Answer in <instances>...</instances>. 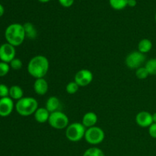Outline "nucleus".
Wrapping results in <instances>:
<instances>
[{
	"label": "nucleus",
	"mask_w": 156,
	"mask_h": 156,
	"mask_svg": "<svg viewBox=\"0 0 156 156\" xmlns=\"http://www.w3.org/2000/svg\"><path fill=\"white\" fill-rule=\"evenodd\" d=\"M146 62V56L140 51H133L126 56L125 64L130 69H137Z\"/></svg>",
	"instance_id": "0eeeda50"
},
{
	"label": "nucleus",
	"mask_w": 156,
	"mask_h": 156,
	"mask_svg": "<svg viewBox=\"0 0 156 156\" xmlns=\"http://www.w3.org/2000/svg\"><path fill=\"white\" fill-rule=\"evenodd\" d=\"M84 138L88 144L92 145V146L99 145L105 140V131L101 128L97 126L88 128L85 131Z\"/></svg>",
	"instance_id": "423d86ee"
},
{
	"label": "nucleus",
	"mask_w": 156,
	"mask_h": 156,
	"mask_svg": "<svg viewBox=\"0 0 156 156\" xmlns=\"http://www.w3.org/2000/svg\"><path fill=\"white\" fill-rule=\"evenodd\" d=\"M48 123L53 129H66L67 126L69 125V120L68 116L65 113L58 111L50 113Z\"/></svg>",
	"instance_id": "39448f33"
},
{
	"label": "nucleus",
	"mask_w": 156,
	"mask_h": 156,
	"mask_svg": "<svg viewBox=\"0 0 156 156\" xmlns=\"http://www.w3.org/2000/svg\"><path fill=\"white\" fill-rule=\"evenodd\" d=\"M149 134L152 138L156 139V123H153L149 127Z\"/></svg>",
	"instance_id": "cd10ccee"
},
{
	"label": "nucleus",
	"mask_w": 156,
	"mask_h": 156,
	"mask_svg": "<svg viewBox=\"0 0 156 156\" xmlns=\"http://www.w3.org/2000/svg\"><path fill=\"white\" fill-rule=\"evenodd\" d=\"M82 156H105V155L101 149L95 147V146H93V147L86 149Z\"/></svg>",
	"instance_id": "aec40b11"
},
{
	"label": "nucleus",
	"mask_w": 156,
	"mask_h": 156,
	"mask_svg": "<svg viewBox=\"0 0 156 156\" xmlns=\"http://www.w3.org/2000/svg\"><path fill=\"white\" fill-rule=\"evenodd\" d=\"M75 0H58L59 4L64 8H69L74 4Z\"/></svg>",
	"instance_id": "bb28decb"
},
{
	"label": "nucleus",
	"mask_w": 156,
	"mask_h": 156,
	"mask_svg": "<svg viewBox=\"0 0 156 156\" xmlns=\"http://www.w3.org/2000/svg\"><path fill=\"white\" fill-rule=\"evenodd\" d=\"M60 101L56 96H50L46 102L45 108L50 113L55 112V111H59L60 108Z\"/></svg>",
	"instance_id": "2eb2a0df"
},
{
	"label": "nucleus",
	"mask_w": 156,
	"mask_h": 156,
	"mask_svg": "<svg viewBox=\"0 0 156 156\" xmlns=\"http://www.w3.org/2000/svg\"><path fill=\"white\" fill-rule=\"evenodd\" d=\"M136 0H128L127 6L129 7H135L136 5Z\"/></svg>",
	"instance_id": "c85d7f7f"
},
{
	"label": "nucleus",
	"mask_w": 156,
	"mask_h": 156,
	"mask_svg": "<svg viewBox=\"0 0 156 156\" xmlns=\"http://www.w3.org/2000/svg\"><path fill=\"white\" fill-rule=\"evenodd\" d=\"M86 128L82 123L75 122L69 125L66 129V137L67 140L73 143L81 141L85 137Z\"/></svg>",
	"instance_id": "20e7f679"
},
{
	"label": "nucleus",
	"mask_w": 156,
	"mask_h": 156,
	"mask_svg": "<svg viewBox=\"0 0 156 156\" xmlns=\"http://www.w3.org/2000/svg\"><path fill=\"white\" fill-rule=\"evenodd\" d=\"M49 89L47 81L44 78L35 79L34 82V91L38 95H45Z\"/></svg>",
	"instance_id": "f8f14e48"
},
{
	"label": "nucleus",
	"mask_w": 156,
	"mask_h": 156,
	"mask_svg": "<svg viewBox=\"0 0 156 156\" xmlns=\"http://www.w3.org/2000/svg\"><path fill=\"white\" fill-rule=\"evenodd\" d=\"M155 22H156V12H155Z\"/></svg>",
	"instance_id": "473e14b6"
},
{
	"label": "nucleus",
	"mask_w": 156,
	"mask_h": 156,
	"mask_svg": "<svg viewBox=\"0 0 156 156\" xmlns=\"http://www.w3.org/2000/svg\"><path fill=\"white\" fill-rule=\"evenodd\" d=\"M9 97L12 100H18L24 98V91L22 88L18 85H12L11 88H9Z\"/></svg>",
	"instance_id": "f3484780"
},
{
	"label": "nucleus",
	"mask_w": 156,
	"mask_h": 156,
	"mask_svg": "<svg viewBox=\"0 0 156 156\" xmlns=\"http://www.w3.org/2000/svg\"><path fill=\"white\" fill-rule=\"evenodd\" d=\"M16 50L14 46L9 43H5L0 46V60L2 62L10 63L12 60L15 58Z\"/></svg>",
	"instance_id": "1a4fd4ad"
},
{
	"label": "nucleus",
	"mask_w": 156,
	"mask_h": 156,
	"mask_svg": "<svg viewBox=\"0 0 156 156\" xmlns=\"http://www.w3.org/2000/svg\"><path fill=\"white\" fill-rule=\"evenodd\" d=\"M9 97V88L5 84H0V98Z\"/></svg>",
	"instance_id": "a878e982"
},
{
	"label": "nucleus",
	"mask_w": 156,
	"mask_h": 156,
	"mask_svg": "<svg viewBox=\"0 0 156 156\" xmlns=\"http://www.w3.org/2000/svg\"><path fill=\"white\" fill-rule=\"evenodd\" d=\"M74 79V81L79 87H86L92 82L94 76L92 72L90 71L89 69H83L76 73Z\"/></svg>",
	"instance_id": "6e6552de"
},
{
	"label": "nucleus",
	"mask_w": 156,
	"mask_h": 156,
	"mask_svg": "<svg viewBox=\"0 0 156 156\" xmlns=\"http://www.w3.org/2000/svg\"><path fill=\"white\" fill-rule=\"evenodd\" d=\"M152 120H153V123H156V112L152 114Z\"/></svg>",
	"instance_id": "7c9ffc66"
},
{
	"label": "nucleus",
	"mask_w": 156,
	"mask_h": 156,
	"mask_svg": "<svg viewBox=\"0 0 156 156\" xmlns=\"http://www.w3.org/2000/svg\"><path fill=\"white\" fill-rule=\"evenodd\" d=\"M15 108L21 117H29L37 110L38 101L33 97H24L16 102Z\"/></svg>",
	"instance_id": "7ed1b4c3"
},
{
	"label": "nucleus",
	"mask_w": 156,
	"mask_h": 156,
	"mask_svg": "<svg viewBox=\"0 0 156 156\" xmlns=\"http://www.w3.org/2000/svg\"><path fill=\"white\" fill-rule=\"evenodd\" d=\"M10 66L9 63L5 62H0V77L5 76L10 71Z\"/></svg>",
	"instance_id": "b1692460"
},
{
	"label": "nucleus",
	"mask_w": 156,
	"mask_h": 156,
	"mask_svg": "<svg viewBox=\"0 0 156 156\" xmlns=\"http://www.w3.org/2000/svg\"><path fill=\"white\" fill-rule=\"evenodd\" d=\"M5 13V9L3 7V5L2 4H0V18L4 15Z\"/></svg>",
	"instance_id": "c756f323"
},
{
	"label": "nucleus",
	"mask_w": 156,
	"mask_h": 156,
	"mask_svg": "<svg viewBox=\"0 0 156 156\" xmlns=\"http://www.w3.org/2000/svg\"><path fill=\"white\" fill-rule=\"evenodd\" d=\"M23 26H24L26 37L30 40H34L37 37V30L32 23L26 22L23 24Z\"/></svg>",
	"instance_id": "dca6fc26"
},
{
	"label": "nucleus",
	"mask_w": 156,
	"mask_h": 156,
	"mask_svg": "<svg viewBox=\"0 0 156 156\" xmlns=\"http://www.w3.org/2000/svg\"><path fill=\"white\" fill-rule=\"evenodd\" d=\"M79 89V86L75 81L69 82L66 85V92L69 94H76V93L78 92Z\"/></svg>",
	"instance_id": "5701e85b"
},
{
	"label": "nucleus",
	"mask_w": 156,
	"mask_h": 156,
	"mask_svg": "<svg viewBox=\"0 0 156 156\" xmlns=\"http://www.w3.org/2000/svg\"><path fill=\"white\" fill-rule=\"evenodd\" d=\"M145 67L147 69L149 75L155 76L156 75V58H152L146 61Z\"/></svg>",
	"instance_id": "412c9836"
},
{
	"label": "nucleus",
	"mask_w": 156,
	"mask_h": 156,
	"mask_svg": "<svg viewBox=\"0 0 156 156\" xmlns=\"http://www.w3.org/2000/svg\"><path fill=\"white\" fill-rule=\"evenodd\" d=\"M152 46L153 45H152V42L151 40L144 38L139 42L138 51L143 53V54H146V53L151 51V50L152 49Z\"/></svg>",
	"instance_id": "a211bd4d"
},
{
	"label": "nucleus",
	"mask_w": 156,
	"mask_h": 156,
	"mask_svg": "<svg viewBox=\"0 0 156 156\" xmlns=\"http://www.w3.org/2000/svg\"><path fill=\"white\" fill-rule=\"evenodd\" d=\"M128 0H109V4L113 9L123 10L127 6Z\"/></svg>",
	"instance_id": "6ab92c4d"
},
{
	"label": "nucleus",
	"mask_w": 156,
	"mask_h": 156,
	"mask_svg": "<svg viewBox=\"0 0 156 156\" xmlns=\"http://www.w3.org/2000/svg\"><path fill=\"white\" fill-rule=\"evenodd\" d=\"M98 115L94 112L90 111V112L85 113L83 115L82 119V123L86 129L94 126L97 123Z\"/></svg>",
	"instance_id": "ddd939ff"
},
{
	"label": "nucleus",
	"mask_w": 156,
	"mask_h": 156,
	"mask_svg": "<svg viewBox=\"0 0 156 156\" xmlns=\"http://www.w3.org/2000/svg\"><path fill=\"white\" fill-rule=\"evenodd\" d=\"M15 105L10 97L0 98V117H7L10 115L15 108Z\"/></svg>",
	"instance_id": "9d476101"
},
{
	"label": "nucleus",
	"mask_w": 156,
	"mask_h": 156,
	"mask_svg": "<svg viewBox=\"0 0 156 156\" xmlns=\"http://www.w3.org/2000/svg\"><path fill=\"white\" fill-rule=\"evenodd\" d=\"M50 113L49 112L46 108H38L35 111L34 117L35 120L39 123H45L48 122Z\"/></svg>",
	"instance_id": "4468645a"
},
{
	"label": "nucleus",
	"mask_w": 156,
	"mask_h": 156,
	"mask_svg": "<svg viewBox=\"0 0 156 156\" xmlns=\"http://www.w3.org/2000/svg\"><path fill=\"white\" fill-rule=\"evenodd\" d=\"M136 123L140 127L149 128L153 123L152 114L148 111H140L136 116Z\"/></svg>",
	"instance_id": "9b49d317"
},
{
	"label": "nucleus",
	"mask_w": 156,
	"mask_h": 156,
	"mask_svg": "<svg viewBox=\"0 0 156 156\" xmlns=\"http://www.w3.org/2000/svg\"><path fill=\"white\" fill-rule=\"evenodd\" d=\"M5 37L7 43L15 47L21 45L26 38L23 24L19 23L9 24L5 31Z\"/></svg>",
	"instance_id": "f03ea898"
},
{
	"label": "nucleus",
	"mask_w": 156,
	"mask_h": 156,
	"mask_svg": "<svg viewBox=\"0 0 156 156\" xmlns=\"http://www.w3.org/2000/svg\"><path fill=\"white\" fill-rule=\"evenodd\" d=\"M11 69L14 70H19L22 68V61L19 59V58H15L13 60H12L9 63Z\"/></svg>",
	"instance_id": "393cba45"
},
{
	"label": "nucleus",
	"mask_w": 156,
	"mask_h": 156,
	"mask_svg": "<svg viewBox=\"0 0 156 156\" xmlns=\"http://www.w3.org/2000/svg\"><path fill=\"white\" fill-rule=\"evenodd\" d=\"M149 76V73L145 66H141L136 69V76L137 79H140V80H144V79H147Z\"/></svg>",
	"instance_id": "4be33fe9"
},
{
	"label": "nucleus",
	"mask_w": 156,
	"mask_h": 156,
	"mask_svg": "<svg viewBox=\"0 0 156 156\" xmlns=\"http://www.w3.org/2000/svg\"><path fill=\"white\" fill-rule=\"evenodd\" d=\"M50 1V0H38V2H41V3H47V2H49Z\"/></svg>",
	"instance_id": "2f4dec72"
},
{
	"label": "nucleus",
	"mask_w": 156,
	"mask_h": 156,
	"mask_svg": "<svg viewBox=\"0 0 156 156\" xmlns=\"http://www.w3.org/2000/svg\"><path fill=\"white\" fill-rule=\"evenodd\" d=\"M50 69L49 59L43 55L34 56L27 64V73L34 79H41L45 77Z\"/></svg>",
	"instance_id": "f257e3e1"
}]
</instances>
